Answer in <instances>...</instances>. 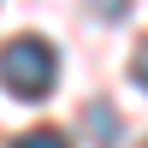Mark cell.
I'll return each instance as SVG.
<instances>
[{"mask_svg": "<svg viewBox=\"0 0 148 148\" xmlns=\"http://www.w3.org/2000/svg\"><path fill=\"white\" fill-rule=\"evenodd\" d=\"M0 83H6L18 101H42L59 83V53L42 36H12V42L0 47Z\"/></svg>", "mask_w": 148, "mask_h": 148, "instance_id": "cell-1", "label": "cell"}, {"mask_svg": "<svg viewBox=\"0 0 148 148\" xmlns=\"http://www.w3.org/2000/svg\"><path fill=\"white\" fill-rule=\"evenodd\" d=\"M83 130H89L95 148H119V113L107 101H89V107H83Z\"/></svg>", "mask_w": 148, "mask_h": 148, "instance_id": "cell-2", "label": "cell"}, {"mask_svg": "<svg viewBox=\"0 0 148 148\" xmlns=\"http://www.w3.org/2000/svg\"><path fill=\"white\" fill-rule=\"evenodd\" d=\"M12 148H71V142L59 136V130H47V125H42V130H24V136L12 142Z\"/></svg>", "mask_w": 148, "mask_h": 148, "instance_id": "cell-3", "label": "cell"}, {"mask_svg": "<svg viewBox=\"0 0 148 148\" xmlns=\"http://www.w3.org/2000/svg\"><path fill=\"white\" fill-rule=\"evenodd\" d=\"M89 12H95V18H125L130 0H89Z\"/></svg>", "mask_w": 148, "mask_h": 148, "instance_id": "cell-4", "label": "cell"}, {"mask_svg": "<svg viewBox=\"0 0 148 148\" xmlns=\"http://www.w3.org/2000/svg\"><path fill=\"white\" fill-rule=\"evenodd\" d=\"M130 77L148 89V36H142V47H136V59H130Z\"/></svg>", "mask_w": 148, "mask_h": 148, "instance_id": "cell-5", "label": "cell"}, {"mask_svg": "<svg viewBox=\"0 0 148 148\" xmlns=\"http://www.w3.org/2000/svg\"><path fill=\"white\" fill-rule=\"evenodd\" d=\"M142 148H148V142H142Z\"/></svg>", "mask_w": 148, "mask_h": 148, "instance_id": "cell-6", "label": "cell"}]
</instances>
